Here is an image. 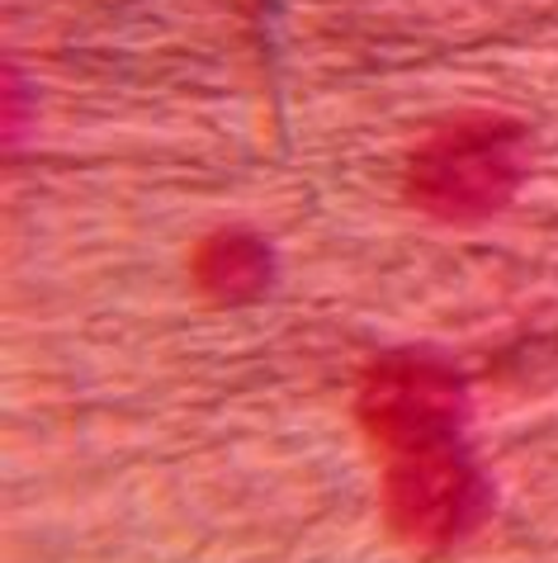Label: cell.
<instances>
[{"label": "cell", "instance_id": "obj_2", "mask_svg": "<svg viewBox=\"0 0 558 563\" xmlns=\"http://www.w3.org/2000/svg\"><path fill=\"white\" fill-rule=\"evenodd\" d=\"M488 483L459 435L383 455V521L416 550H445L483 521Z\"/></svg>", "mask_w": 558, "mask_h": 563}, {"label": "cell", "instance_id": "obj_1", "mask_svg": "<svg viewBox=\"0 0 558 563\" xmlns=\"http://www.w3.org/2000/svg\"><path fill=\"white\" fill-rule=\"evenodd\" d=\"M521 180V129L498 114H473L440 129L416 147L408 195L445 223H483Z\"/></svg>", "mask_w": 558, "mask_h": 563}, {"label": "cell", "instance_id": "obj_3", "mask_svg": "<svg viewBox=\"0 0 558 563\" xmlns=\"http://www.w3.org/2000/svg\"><path fill=\"white\" fill-rule=\"evenodd\" d=\"M464 379L431 355H389L360 384V427L383 455L459 435Z\"/></svg>", "mask_w": 558, "mask_h": 563}, {"label": "cell", "instance_id": "obj_4", "mask_svg": "<svg viewBox=\"0 0 558 563\" xmlns=\"http://www.w3.org/2000/svg\"><path fill=\"white\" fill-rule=\"evenodd\" d=\"M270 275H275V256L252 232H219V238H209L194 256L199 289L219 303L256 299V294L270 285Z\"/></svg>", "mask_w": 558, "mask_h": 563}]
</instances>
